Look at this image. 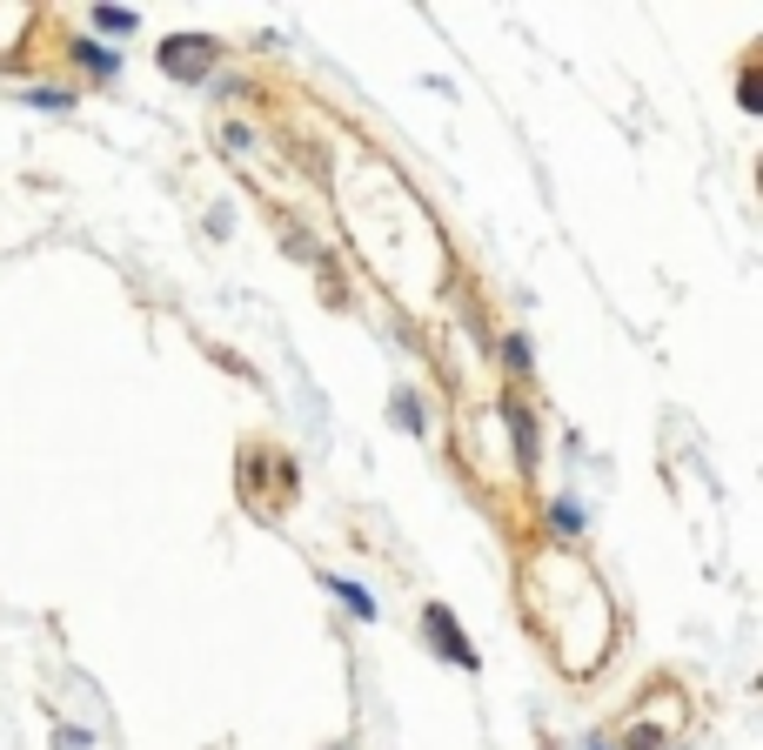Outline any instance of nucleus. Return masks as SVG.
Returning <instances> with one entry per match:
<instances>
[{
	"label": "nucleus",
	"instance_id": "nucleus-1",
	"mask_svg": "<svg viewBox=\"0 0 763 750\" xmlns=\"http://www.w3.org/2000/svg\"><path fill=\"white\" fill-rule=\"evenodd\" d=\"M215 61V41H168L161 48V67L175 74V81H201V67Z\"/></svg>",
	"mask_w": 763,
	"mask_h": 750
},
{
	"label": "nucleus",
	"instance_id": "nucleus-2",
	"mask_svg": "<svg viewBox=\"0 0 763 750\" xmlns=\"http://www.w3.org/2000/svg\"><path fill=\"white\" fill-rule=\"evenodd\" d=\"M429 630H435V644H449V657H456L462 670H475V650L456 637V616H449V610H429Z\"/></svg>",
	"mask_w": 763,
	"mask_h": 750
},
{
	"label": "nucleus",
	"instance_id": "nucleus-3",
	"mask_svg": "<svg viewBox=\"0 0 763 750\" xmlns=\"http://www.w3.org/2000/svg\"><path fill=\"white\" fill-rule=\"evenodd\" d=\"M509 429H516V449H522V469L536 462V422L522 416V409H509Z\"/></svg>",
	"mask_w": 763,
	"mask_h": 750
},
{
	"label": "nucleus",
	"instance_id": "nucleus-4",
	"mask_svg": "<svg viewBox=\"0 0 763 750\" xmlns=\"http://www.w3.org/2000/svg\"><path fill=\"white\" fill-rule=\"evenodd\" d=\"M329 589H335V597H342V603H348L355 616H376V603H369V597H361V589H355L348 576H329Z\"/></svg>",
	"mask_w": 763,
	"mask_h": 750
},
{
	"label": "nucleus",
	"instance_id": "nucleus-5",
	"mask_svg": "<svg viewBox=\"0 0 763 750\" xmlns=\"http://www.w3.org/2000/svg\"><path fill=\"white\" fill-rule=\"evenodd\" d=\"M94 27H101V34H128L135 14H128V8H94Z\"/></svg>",
	"mask_w": 763,
	"mask_h": 750
},
{
	"label": "nucleus",
	"instance_id": "nucleus-6",
	"mask_svg": "<svg viewBox=\"0 0 763 750\" xmlns=\"http://www.w3.org/2000/svg\"><path fill=\"white\" fill-rule=\"evenodd\" d=\"M27 101H34V107H40V114H67V94H54V88H34V94H27Z\"/></svg>",
	"mask_w": 763,
	"mask_h": 750
},
{
	"label": "nucleus",
	"instance_id": "nucleus-7",
	"mask_svg": "<svg viewBox=\"0 0 763 750\" xmlns=\"http://www.w3.org/2000/svg\"><path fill=\"white\" fill-rule=\"evenodd\" d=\"M80 61H88V67H94V74H114V54H101V48H94V41H80Z\"/></svg>",
	"mask_w": 763,
	"mask_h": 750
},
{
	"label": "nucleus",
	"instance_id": "nucleus-8",
	"mask_svg": "<svg viewBox=\"0 0 763 750\" xmlns=\"http://www.w3.org/2000/svg\"><path fill=\"white\" fill-rule=\"evenodd\" d=\"M503 355H509V363H516L522 376H530V342H522V335H509V342H503Z\"/></svg>",
	"mask_w": 763,
	"mask_h": 750
}]
</instances>
